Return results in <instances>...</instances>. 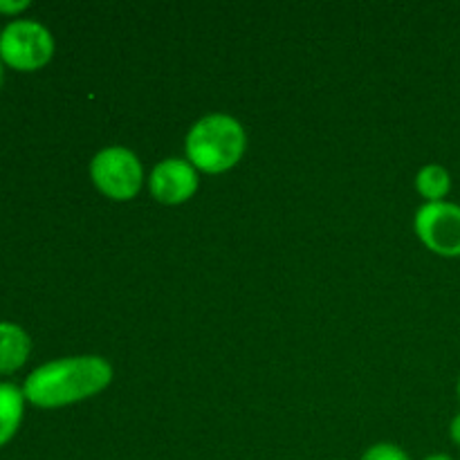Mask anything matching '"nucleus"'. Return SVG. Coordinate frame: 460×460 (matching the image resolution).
I'll list each match as a JSON object with an SVG mask.
<instances>
[{"mask_svg": "<svg viewBox=\"0 0 460 460\" xmlns=\"http://www.w3.org/2000/svg\"><path fill=\"white\" fill-rule=\"evenodd\" d=\"M115 371L102 355L61 358L34 368L22 385L25 400L40 409H58L94 398L111 386Z\"/></svg>", "mask_w": 460, "mask_h": 460, "instance_id": "obj_1", "label": "nucleus"}, {"mask_svg": "<svg viewBox=\"0 0 460 460\" xmlns=\"http://www.w3.org/2000/svg\"><path fill=\"white\" fill-rule=\"evenodd\" d=\"M245 148V126L225 112L200 117L184 137V153L198 173H227L243 160Z\"/></svg>", "mask_w": 460, "mask_h": 460, "instance_id": "obj_2", "label": "nucleus"}, {"mask_svg": "<svg viewBox=\"0 0 460 460\" xmlns=\"http://www.w3.org/2000/svg\"><path fill=\"white\" fill-rule=\"evenodd\" d=\"M88 173L94 189L115 202L137 198L146 182L142 160L126 146H106L94 153Z\"/></svg>", "mask_w": 460, "mask_h": 460, "instance_id": "obj_3", "label": "nucleus"}, {"mask_svg": "<svg viewBox=\"0 0 460 460\" xmlns=\"http://www.w3.org/2000/svg\"><path fill=\"white\" fill-rule=\"evenodd\" d=\"M54 57V36L43 22L16 18L0 31V58L21 72L39 70Z\"/></svg>", "mask_w": 460, "mask_h": 460, "instance_id": "obj_4", "label": "nucleus"}, {"mask_svg": "<svg viewBox=\"0 0 460 460\" xmlns=\"http://www.w3.org/2000/svg\"><path fill=\"white\" fill-rule=\"evenodd\" d=\"M413 229L431 254L460 259V205L456 202H425L413 216Z\"/></svg>", "mask_w": 460, "mask_h": 460, "instance_id": "obj_5", "label": "nucleus"}, {"mask_svg": "<svg viewBox=\"0 0 460 460\" xmlns=\"http://www.w3.org/2000/svg\"><path fill=\"white\" fill-rule=\"evenodd\" d=\"M200 187V175L193 164L182 157H166L153 166L148 175V191L153 200L166 207H178L191 200Z\"/></svg>", "mask_w": 460, "mask_h": 460, "instance_id": "obj_6", "label": "nucleus"}, {"mask_svg": "<svg viewBox=\"0 0 460 460\" xmlns=\"http://www.w3.org/2000/svg\"><path fill=\"white\" fill-rule=\"evenodd\" d=\"M31 340L18 323L0 322V373H13L27 362Z\"/></svg>", "mask_w": 460, "mask_h": 460, "instance_id": "obj_7", "label": "nucleus"}, {"mask_svg": "<svg viewBox=\"0 0 460 460\" xmlns=\"http://www.w3.org/2000/svg\"><path fill=\"white\" fill-rule=\"evenodd\" d=\"M25 394L12 382H0V447L13 438L22 420Z\"/></svg>", "mask_w": 460, "mask_h": 460, "instance_id": "obj_8", "label": "nucleus"}, {"mask_svg": "<svg viewBox=\"0 0 460 460\" xmlns=\"http://www.w3.org/2000/svg\"><path fill=\"white\" fill-rule=\"evenodd\" d=\"M416 191L425 202H443L452 191V173L443 164H425L416 173Z\"/></svg>", "mask_w": 460, "mask_h": 460, "instance_id": "obj_9", "label": "nucleus"}, {"mask_svg": "<svg viewBox=\"0 0 460 460\" xmlns=\"http://www.w3.org/2000/svg\"><path fill=\"white\" fill-rule=\"evenodd\" d=\"M359 460H411V458H409V454L404 452L402 447H398V445L377 443V445H371Z\"/></svg>", "mask_w": 460, "mask_h": 460, "instance_id": "obj_10", "label": "nucleus"}, {"mask_svg": "<svg viewBox=\"0 0 460 460\" xmlns=\"http://www.w3.org/2000/svg\"><path fill=\"white\" fill-rule=\"evenodd\" d=\"M30 7V0H0V13H18Z\"/></svg>", "mask_w": 460, "mask_h": 460, "instance_id": "obj_11", "label": "nucleus"}, {"mask_svg": "<svg viewBox=\"0 0 460 460\" xmlns=\"http://www.w3.org/2000/svg\"><path fill=\"white\" fill-rule=\"evenodd\" d=\"M449 438H452V443L460 447V413L452 418V422H449Z\"/></svg>", "mask_w": 460, "mask_h": 460, "instance_id": "obj_12", "label": "nucleus"}, {"mask_svg": "<svg viewBox=\"0 0 460 460\" xmlns=\"http://www.w3.org/2000/svg\"><path fill=\"white\" fill-rule=\"evenodd\" d=\"M422 460H454V458L449 456V454H431V456H427Z\"/></svg>", "mask_w": 460, "mask_h": 460, "instance_id": "obj_13", "label": "nucleus"}, {"mask_svg": "<svg viewBox=\"0 0 460 460\" xmlns=\"http://www.w3.org/2000/svg\"><path fill=\"white\" fill-rule=\"evenodd\" d=\"M3 75H4V72H3V58H0V84H3Z\"/></svg>", "mask_w": 460, "mask_h": 460, "instance_id": "obj_14", "label": "nucleus"}, {"mask_svg": "<svg viewBox=\"0 0 460 460\" xmlns=\"http://www.w3.org/2000/svg\"><path fill=\"white\" fill-rule=\"evenodd\" d=\"M456 395H458V402H460V376H458V385H456Z\"/></svg>", "mask_w": 460, "mask_h": 460, "instance_id": "obj_15", "label": "nucleus"}]
</instances>
